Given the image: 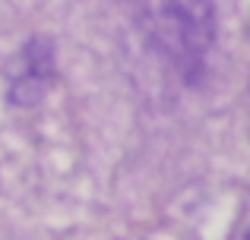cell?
I'll return each mask as SVG.
<instances>
[{"mask_svg": "<svg viewBox=\"0 0 250 240\" xmlns=\"http://www.w3.org/2000/svg\"><path fill=\"white\" fill-rule=\"evenodd\" d=\"M247 240H250V237H247Z\"/></svg>", "mask_w": 250, "mask_h": 240, "instance_id": "cell-1", "label": "cell"}]
</instances>
